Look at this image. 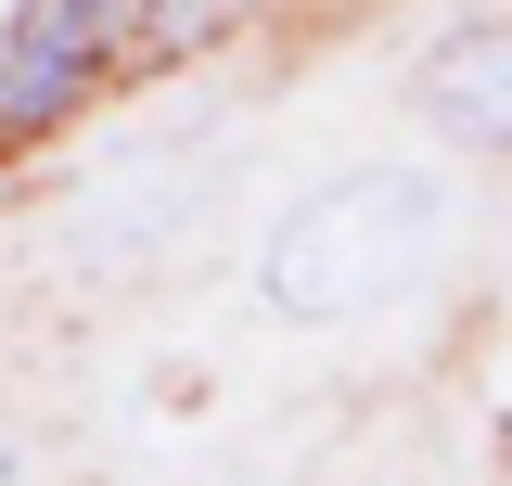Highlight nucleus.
Returning a JSON list of instances; mask_svg holds the SVG:
<instances>
[{
  "instance_id": "obj_1",
  "label": "nucleus",
  "mask_w": 512,
  "mask_h": 486,
  "mask_svg": "<svg viewBox=\"0 0 512 486\" xmlns=\"http://www.w3.org/2000/svg\"><path fill=\"white\" fill-rule=\"evenodd\" d=\"M436 243H448L436 167H359V180H320L308 205H282V231L256 243V295L282 320H346V307H384L397 282H423Z\"/></svg>"
},
{
  "instance_id": "obj_2",
  "label": "nucleus",
  "mask_w": 512,
  "mask_h": 486,
  "mask_svg": "<svg viewBox=\"0 0 512 486\" xmlns=\"http://www.w3.org/2000/svg\"><path fill=\"white\" fill-rule=\"evenodd\" d=\"M116 26H128V0H26L0 39V141H39L77 116L116 64Z\"/></svg>"
},
{
  "instance_id": "obj_4",
  "label": "nucleus",
  "mask_w": 512,
  "mask_h": 486,
  "mask_svg": "<svg viewBox=\"0 0 512 486\" xmlns=\"http://www.w3.org/2000/svg\"><path fill=\"white\" fill-rule=\"evenodd\" d=\"M231 13H244V0H167V13L141 0V52H154V64H180V52H205Z\"/></svg>"
},
{
  "instance_id": "obj_3",
  "label": "nucleus",
  "mask_w": 512,
  "mask_h": 486,
  "mask_svg": "<svg viewBox=\"0 0 512 486\" xmlns=\"http://www.w3.org/2000/svg\"><path fill=\"white\" fill-rule=\"evenodd\" d=\"M423 116L448 141H474V154H512V13L423 52Z\"/></svg>"
}]
</instances>
